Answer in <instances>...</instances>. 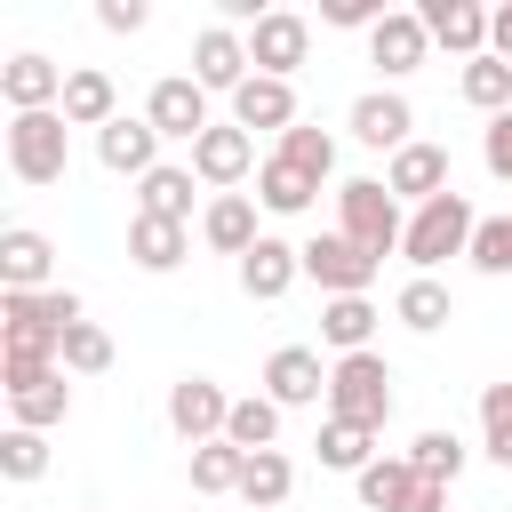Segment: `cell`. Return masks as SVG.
Listing matches in <instances>:
<instances>
[{
  "mask_svg": "<svg viewBox=\"0 0 512 512\" xmlns=\"http://www.w3.org/2000/svg\"><path fill=\"white\" fill-rule=\"evenodd\" d=\"M40 472H48V432H24V424H8V432H0V480L32 488Z\"/></svg>",
  "mask_w": 512,
  "mask_h": 512,
  "instance_id": "74e56055",
  "label": "cell"
},
{
  "mask_svg": "<svg viewBox=\"0 0 512 512\" xmlns=\"http://www.w3.org/2000/svg\"><path fill=\"white\" fill-rule=\"evenodd\" d=\"M56 112H64L72 128H112V120H120V88H112V72H104V64H72Z\"/></svg>",
  "mask_w": 512,
  "mask_h": 512,
  "instance_id": "7402d4cb",
  "label": "cell"
},
{
  "mask_svg": "<svg viewBox=\"0 0 512 512\" xmlns=\"http://www.w3.org/2000/svg\"><path fill=\"white\" fill-rule=\"evenodd\" d=\"M232 272H240V296H248V304H280V296L304 280V248H288L280 232H264Z\"/></svg>",
  "mask_w": 512,
  "mask_h": 512,
  "instance_id": "5bb4252c",
  "label": "cell"
},
{
  "mask_svg": "<svg viewBox=\"0 0 512 512\" xmlns=\"http://www.w3.org/2000/svg\"><path fill=\"white\" fill-rule=\"evenodd\" d=\"M336 232L384 264V256L408 240V208L384 192V176H344V184H336Z\"/></svg>",
  "mask_w": 512,
  "mask_h": 512,
  "instance_id": "6da1fadb",
  "label": "cell"
},
{
  "mask_svg": "<svg viewBox=\"0 0 512 512\" xmlns=\"http://www.w3.org/2000/svg\"><path fill=\"white\" fill-rule=\"evenodd\" d=\"M424 16V32H432V48H448V56H488V8L480 0H424L416 8Z\"/></svg>",
  "mask_w": 512,
  "mask_h": 512,
  "instance_id": "44dd1931",
  "label": "cell"
},
{
  "mask_svg": "<svg viewBox=\"0 0 512 512\" xmlns=\"http://www.w3.org/2000/svg\"><path fill=\"white\" fill-rule=\"evenodd\" d=\"M288 496H296V456H280V448H264V456H248V480H240V504H248V512H288Z\"/></svg>",
  "mask_w": 512,
  "mask_h": 512,
  "instance_id": "f1b7e54d",
  "label": "cell"
},
{
  "mask_svg": "<svg viewBox=\"0 0 512 512\" xmlns=\"http://www.w3.org/2000/svg\"><path fill=\"white\" fill-rule=\"evenodd\" d=\"M64 80H72V72H64L56 56L16 48V56L0 64V104H8V112H56V104H64Z\"/></svg>",
  "mask_w": 512,
  "mask_h": 512,
  "instance_id": "7c38bea8",
  "label": "cell"
},
{
  "mask_svg": "<svg viewBox=\"0 0 512 512\" xmlns=\"http://www.w3.org/2000/svg\"><path fill=\"white\" fill-rule=\"evenodd\" d=\"M304 280H320V296H368L376 288V256L352 248L344 232H312L304 240Z\"/></svg>",
  "mask_w": 512,
  "mask_h": 512,
  "instance_id": "ba28073f",
  "label": "cell"
},
{
  "mask_svg": "<svg viewBox=\"0 0 512 512\" xmlns=\"http://www.w3.org/2000/svg\"><path fill=\"white\" fill-rule=\"evenodd\" d=\"M480 168H488L496 184H512V112H496V120L480 128Z\"/></svg>",
  "mask_w": 512,
  "mask_h": 512,
  "instance_id": "7bdbcfd3",
  "label": "cell"
},
{
  "mask_svg": "<svg viewBox=\"0 0 512 512\" xmlns=\"http://www.w3.org/2000/svg\"><path fill=\"white\" fill-rule=\"evenodd\" d=\"M384 192L400 200V208H424V200H440V192H456V176H448V144H400L392 160H384Z\"/></svg>",
  "mask_w": 512,
  "mask_h": 512,
  "instance_id": "8fae6325",
  "label": "cell"
},
{
  "mask_svg": "<svg viewBox=\"0 0 512 512\" xmlns=\"http://www.w3.org/2000/svg\"><path fill=\"white\" fill-rule=\"evenodd\" d=\"M0 320H48V328L64 336V328H80L88 312H80V296H72V288H40V296H16V288H0Z\"/></svg>",
  "mask_w": 512,
  "mask_h": 512,
  "instance_id": "1f68e13d",
  "label": "cell"
},
{
  "mask_svg": "<svg viewBox=\"0 0 512 512\" xmlns=\"http://www.w3.org/2000/svg\"><path fill=\"white\" fill-rule=\"evenodd\" d=\"M200 240L216 248V256H248L256 240H264V224H256V192H208V208H200Z\"/></svg>",
  "mask_w": 512,
  "mask_h": 512,
  "instance_id": "d6986e66",
  "label": "cell"
},
{
  "mask_svg": "<svg viewBox=\"0 0 512 512\" xmlns=\"http://www.w3.org/2000/svg\"><path fill=\"white\" fill-rule=\"evenodd\" d=\"M400 456L416 464V480H440V488H448V480L464 472V440H456L448 424H432V432H416V440H408Z\"/></svg>",
  "mask_w": 512,
  "mask_h": 512,
  "instance_id": "d590c367",
  "label": "cell"
},
{
  "mask_svg": "<svg viewBox=\"0 0 512 512\" xmlns=\"http://www.w3.org/2000/svg\"><path fill=\"white\" fill-rule=\"evenodd\" d=\"M264 400H272V408H320V400H328L320 352H312V344H280V352L264 360Z\"/></svg>",
  "mask_w": 512,
  "mask_h": 512,
  "instance_id": "9a60e30c",
  "label": "cell"
},
{
  "mask_svg": "<svg viewBox=\"0 0 512 512\" xmlns=\"http://www.w3.org/2000/svg\"><path fill=\"white\" fill-rule=\"evenodd\" d=\"M240 480H248V448H232V440L192 448V488L200 496H240Z\"/></svg>",
  "mask_w": 512,
  "mask_h": 512,
  "instance_id": "836d02e7",
  "label": "cell"
},
{
  "mask_svg": "<svg viewBox=\"0 0 512 512\" xmlns=\"http://www.w3.org/2000/svg\"><path fill=\"white\" fill-rule=\"evenodd\" d=\"M144 120L160 128V144H200V136L216 128V112H208V88H200L192 72H168V80H152V96H144Z\"/></svg>",
  "mask_w": 512,
  "mask_h": 512,
  "instance_id": "5b68a950",
  "label": "cell"
},
{
  "mask_svg": "<svg viewBox=\"0 0 512 512\" xmlns=\"http://www.w3.org/2000/svg\"><path fill=\"white\" fill-rule=\"evenodd\" d=\"M312 192H320V184H312L304 168H288L280 152H264V168H256V208H264V216H304Z\"/></svg>",
  "mask_w": 512,
  "mask_h": 512,
  "instance_id": "83f0119b",
  "label": "cell"
},
{
  "mask_svg": "<svg viewBox=\"0 0 512 512\" xmlns=\"http://www.w3.org/2000/svg\"><path fill=\"white\" fill-rule=\"evenodd\" d=\"M56 368H64V376H104V368H112V336H104L96 320L64 328V352H56Z\"/></svg>",
  "mask_w": 512,
  "mask_h": 512,
  "instance_id": "f35d334b",
  "label": "cell"
},
{
  "mask_svg": "<svg viewBox=\"0 0 512 512\" xmlns=\"http://www.w3.org/2000/svg\"><path fill=\"white\" fill-rule=\"evenodd\" d=\"M472 232H480V208H472L464 192H440V200L408 208V240H400V256H408L416 272H440L448 256H472Z\"/></svg>",
  "mask_w": 512,
  "mask_h": 512,
  "instance_id": "7a4b0ae2",
  "label": "cell"
},
{
  "mask_svg": "<svg viewBox=\"0 0 512 512\" xmlns=\"http://www.w3.org/2000/svg\"><path fill=\"white\" fill-rule=\"evenodd\" d=\"M352 488H360V504H368V512H400V504H408V488H416V464H408V456H376Z\"/></svg>",
  "mask_w": 512,
  "mask_h": 512,
  "instance_id": "8d00e7d4",
  "label": "cell"
},
{
  "mask_svg": "<svg viewBox=\"0 0 512 512\" xmlns=\"http://www.w3.org/2000/svg\"><path fill=\"white\" fill-rule=\"evenodd\" d=\"M96 160H104L112 176H136V184H144V176L160 168V128H152L144 112H120L112 128H96Z\"/></svg>",
  "mask_w": 512,
  "mask_h": 512,
  "instance_id": "ac0fdd59",
  "label": "cell"
},
{
  "mask_svg": "<svg viewBox=\"0 0 512 512\" xmlns=\"http://www.w3.org/2000/svg\"><path fill=\"white\" fill-rule=\"evenodd\" d=\"M296 120H304V112H296V80H272V72H248V80L232 88V128H248V136L264 128V136L280 144V136L296 128Z\"/></svg>",
  "mask_w": 512,
  "mask_h": 512,
  "instance_id": "4fadbf2b",
  "label": "cell"
},
{
  "mask_svg": "<svg viewBox=\"0 0 512 512\" xmlns=\"http://www.w3.org/2000/svg\"><path fill=\"white\" fill-rule=\"evenodd\" d=\"M472 272L512 280V216H480V232H472Z\"/></svg>",
  "mask_w": 512,
  "mask_h": 512,
  "instance_id": "60d3db41",
  "label": "cell"
},
{
  "mask_svg": "<svg viewBox=\"0 0 512 512\" xmlns=\"http://www.w3.org/2000/svg\"><path fill=\"white\" fill-rule=\"evenodd\" d=\"M72 416V384H64V368H48V376H32L24 392H8V424H24V432H56Z\"/></svg>",
  "mask_w": 512,
  "mask_h": 512,
  "instance_id": "4316f807",
  "label": "cell"
},
{
  "mask_svg": "<svg viewBox=\"0 0 512 512\" xmlns=\"http://www.w3.org/2000/svg\"><path fill=\"white\" fill-rule=\"evenodd\" d=\"M304 56H312V16H296V8H264V16L248 24V64H256V72L296 80Z\"/></svg>",
  "mask_w": 512,
  "mask_h": 512,
  "instance_id": "52a82bcc",
  "label": "cell"
},
{
  "mask_svg": "<svg viewBox=\"0 0 512 512\" xmlns=\"http://www.w3.org/2000/svg\"><path fill=\"white\" fill-rule=\"evenodd\" d=\"M480 448L512 472V384H480Z\"/></svg>",
  "mask_w": 512,
  "mask_h": 512,
  "instance_id": "ab89813d",
  "label": "cell"
},
{
  "mask_svg": "<svg viewBox=\"0 0 512 512\" xmlns=\"http://www.w3.org/2000/svg\"><path fill=\"white\" fill-rule=\"evenodd\" d=\"M312 448H320L328 472H352V480L376 464V432H368V424H344V416H320V440H312Z\"/></svg>",
  "mask_w": 512,
  "mask_h": 512,
  "instance_id": "f546056e",
  "label": "cell"
},
{
  "mask_svg": "<svg viewBox=\"0 0 512 512\" xmlns=\"http://www.w3.org/2000/svg\"><path fill=\"white\" fill-rule=\"evenodd\" d=\"M424 56H432V32H424V16H416V8H392V16L368 32V64H376L384 80H408Z\"/></svg>",
  "mask_w": 512,
  "mask_h": 512,
  "instance_id": "e0dca14e",
  "label": "cell"
},
{
  "mask_svg": "<svg viewBox=\"0 0 512 512\" xmlns=\"http://www.w3.org/2000/svg\"><path fill=\"white\" fill-rule=\"evenodd\" d=\"M280 416H288V408H272L264 392H248V400H232L224 440H232V448H248V456H264V448H280Z\"/></svg>",
  "mask_w": 512,
  "mask_h": 512,
  "instance_id": "d6a6232c",
  "label": "cell"
},
{
  "mask_svg": "<svg viewBox=\"0 0 512 512\" xmlns=\"http://www.w3.org/2000/svg\"><path fill=\"white\" fill-rule=\"evenodd\" d=\"M0 144H8V176H16V184H64L72 120H64V112H8Z\"/></svg>",
  "mask_w": 512,
  "mask_h": 512,
  "instance_id": "3957f363",
  "label": "cell"
},
{
  "mask_svg": "<svg viewBox=\"0 0 512 512\" xmlns=\"http://www.w3.org/2000/svg\"><path fill=\"white\" fill-rule=\"evenodd\" d=\"M456 96H464L472 112H488V120L512 112V64H504V56H472V64L456 72Z\"/></svg>",
  "mask_w": 512,
  "mask_h": 512,
  "instance_id": "4dcf8cb0",
  "label": "cell"
},
{
  "mask_svg": "<svg viewBox=\"0 0 512 512\" xmlns=\"http://www.w3.org/2000/svg\"><path fill=\"white\" fill-rule=\"evenodd\" d=\"M96 24H104V32H144V24H152V8H144V0H104V8H96Z\"/></svg>",
  "mask_w": 512,
  "mask_h": 512,
  "instance_id": "ee69618b",
  "label": "cell"
},
{
  "mask_svg": "<svg viewBox=\"0 0 512 512\" xmlns=\"http://www.w3.org/2000/svg\"><path fill=\"white\" fill-rule=\"evenodd\" d=\"M344 128H352V144H368V152H384V160H392L400 144H416V112H408L400 88H368V96H352Z\"/></svg>",
  "mask_w": 512,
  "mask_h": 512,
  "instance_id": "9c48e42d",
  "label": "cell"
},
{
  "mask_svg": "<svg viewBox=\"0 0 512 512\" xmlns=\"http://www.w3.org/2000/svg\"><path fill=\"white\" fill-rule=\"evenodd\" d=\"M272 152H280L288 168H304L312 184H328V176H336V136H328V128H312V120H296V128H288Z\"/></svg>",
  "mask_w": 512,
  "mask_h": 512,
  "instance_id": "e575fe53",
  "label": "cell"
},
{
  "mask_svg": "<svg viewBox=\"0 0 512 512\" xmlns=\"http://www.w3.org/2000/svg\"><path fill=\"white\" fill-rule=\"evenodd\" d=\"M488 56H504V64H512V0H504V8H488Z\"/></svg>",
  "mask_w": 512,
  "mask_h": 512,
  "instance_id": "f6af8a7d",
  "label": "cell"
},
{
  "mask_svg": "<svg viewBox=\"0 0 512 512\" xmlns=\"http://www.w3.org/2000/svg\"><path fill=\"white\" fill-rule=\"evenodd\" d=\"M224 424H232V392H224L216 376H176V384H168V432H176L184 448L224 440Z\"/></svg>",
  "mask_w": 512,
  "mask_h": 512,
  "instance_id": "8992f818",
  "label": "cell"
},
{
  "mask_svg": "<svg viewBox=\"0 0 512 512\" xmlns=\"http://www.w3.org/2000/svg\"><path fill=\"white\" fill-rule=\"evenodd\" d=\"M256 168H264V160H256V136H248V128H232V120H216V128L192 144V176H200L208 192H240Z\"/></svg>",
  "mask_w": 512,
  "mask_h": 512,
  "instance_id": "30bf717a",
  "label": "cell"
},
{
  "mask_svg": "<svg viewBox=\"0 0 512 512\" xmlns=\"http://www.w3.org/2000/svg\"><path fill=\"white\" fill-rule=\"evenodd\" d=\"M376 320H384V312H376L368 296H328V304H320V344H328L336 360H344V352H376Z\"/></svg>",
  "mask_w": 512,
  "mask_h": 512,
  "instance_id": "484cf974",
  "label": "cell"
},
{
  "mask_svg": "<svg viewBox=\"0 0 512 512\" xmlns=\"http://www.w3.org/2000/svg\"><path fill=\"white\" fill-rule=\"evenodd\" d=\"M392 8L384 0H320V24H336V32H376Z\"/></svg>",
  "mask_w": 512,
  "mask_h": 512,
  "instance_id": "b9f144b4",
  "label": "cell"
},
{
  "mask_svg": "<svg viewBox=\"0 0 512 512\" xmlns=\"http://www.w3.org/2000/svg\"><path fill=\"white\" fill-rule=\"evenodd\" d=\"M248 72H256V64H248V32H232V24H200V40H192V80H200L208 96H232Z\"/></svg>",
  "mask_w": 512,
  "mask_h": 512,
  "instance_id": "2e32d148",
  "label": "cell"
},
{
  "mask_svg": "<svg viewBox=\"0 0 512 512\" xmlns=\"http://www.w3.org/2000/svg\"><path fill=\"white\" fill-rule=\"evenodd\" d=\"M392 320H400V328H416V336L448 328V320H456L448 280H440V272H408V280H400V296H392Z\"/></svg>",
  "mask_w": 512,
  "mask_h": 512,
  "instance_id": "d4e9b609",
  "label": "cell"
},
{
  "mask_svg": "<svg viewBox=\"0 0 512 512\" xmlns=\"http://www.w3.org/2000/svg\"><path fill=\"white\" fill-rule=\"evenodd\" d=\"M400 512H448V488H440V480H416V488H408V504H400Z\"/></svg>",
  "mask_w": 512,
  "mask_h": 512,
  "instance_id": "bcb514c9",
  "label": "cell"
},
{
  "mask_svg": "<svg viewBox=\"0 0 512 512\" xmlns=\"http://www.w3.org/2000/svg\"><path fill=\"white\" fill-rule=\"evenodd\" d=\"M328 416L384 432V424H392V360H384V352H344V360H328Z\"/></svg>",
  "mask_w": 512,
  "mask_h": 512,
  "instance_id": "277c9868",
  "label": "cell"
},
{
  "mask_svg": "<svg viewBox=\"0 0 512 512\" xmlns=\"http://www.w3.org/2000/svg\"><path fill=\"white\" fill-rule=\"evenodd\" d=\"M192 256V224H160V216H128V264L136 272H176Z\"/></svg>",
  "mask_w": 512,
  "mask_h": 512,
  "instance_id": "cb8c5ba5",
  "label": "cell"
},
{
  "mask_svg": "<svg viewBox=\"0 0 512 512\" xmlns=\"http://www.w3.org/2000/svg\"><path fill=\"white\" fill-rule=\"evenodd\" d=\"M192 184H200V176H192V160H184V168H176V160H160V168L136 184V216H160V224H192V200H200Z\"/></svg>",
  "mask_w": 512,
  "mask_h": 512,
  "instance_id": "603a6c76",
  "label": "cell"
},
{
  "mask_svg": "<svg viewBox=\"0 0 512 512\" xmlns=\"http://www.w3.org/2000/svg\"><path fill=\"white\" fill-rule=\"evenodd\" d=\"M0 288H16V296L56 288V248H48V232H32V224H8V232H0Z\"/></svg>",
  "mask_w": 512,
  "mask_h": 512,
  "instance_id": "ffe728a7",
  "label": "cell"
}]
</instances>
